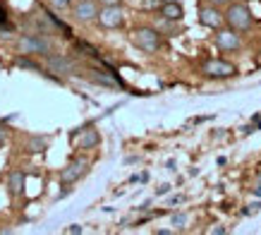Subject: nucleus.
I'll return each mask as SVG.
<instances>
[{"label": "nucleus", "instance_id": "22", "mask_svg": "<svg viewBox=\"0 0 261 235\" xmlns=\"http://www.w3.org/2000/svg\"><path fill=\"white\" fill-rule=\"evenodd\" d=\"M98 3H101V5H118L120 0H98Z\"/></svg>", "mask_w": 261, "mask_h": 235}, {"label": "nucleus", "instance_id": "6", "mask_svg": "<svg viewBox=\"0 0 261 235\" xmlns=\"http://www.w3.org/2000/svg\"><path fill=\"white\" fill-rule=\"evenodd\" d=\"M98 12H101V3L98 0H77L72 5V19L80 24H91L98 19Z\"/></svg>", "mask_w": 261, "mask_h": 235}, {"label": "nucleus", "instance_id": "21", "mask_svg": "<svg viewBox=\"0 0 261 235\" xmlns=\"http://www.w3.org/2000/svg\"><path fill=\"white\" fill-rule=\"evenodd\" d=\"M5 134H8V127L0 123V142H5Z\"/></svg>", "mask_w": 261, "mask_h": 235}, {"label": "nucleus", "instance_id": "17", "mask_svg": "<svg viewBox=\"0 0 261 235\" xmlns=\"http://www.w3.org/2000/svg\"><path fill=\"white\" fill-rule=\"evenodd\" d=\"M72 3H74V0H48V5L53 10H67Z\"/></svg>", "mask_w": 261, "mask_h": 235}, {"label": "nucleus", "instance_id": "19", "mask_svg": "<svg viewBox=\"0 0 261 235\" xmlns=\"http://www.w3.org/2000/svg\"><path fill=\"white\" fill-rule=\"evenodd\" d=\"M206 3H211V5H216V8H228L232 0H206Z\"/></svg>", "mask_w": 261, "mask_h": 235}, {"label": "nucleus", "instance_id": "18", "mask_svg": "<svg viewBox=\"0 0 261 235\" xmlns=\"http://www.w3.org/2000/svg\"><path fill=\"white\" fill-rule=\"evenodd\" d=\"M185 221H187V216H185V214H177V216H173V226L182 228L185 226Z\"/></svg>", "mask_w": 261, "mask_h": 235}, {"label": "nucleus", "instance_id": "23", "mask_svg": "<svg viewBox=\"0 0 261 235\" xmlns=\"http://www.w3.org/2000/svg\"><path fill=\"white\" fill-rule=\"evenodd\" d=\"M67 233H82V226H70L67 228Z\"/></svg>", "mask_w": 261, "mask_h": 235}, {"label": "nucleus", "instance_id": "2", "mask_svg": "<svg viewBox=\"0 0 261 235\" xmlns=\"http://www.w3.org/2000/svg\"><path fill=\"white\" fill-rule=\"evenodd\" d=\"M225 24L240 34L249 32L254 27V15H252V10H249V5L242 3V0H232L228 8H225Z\"/></svg>", "mask_w": 261, "mask_h": 235}, {"label": "nucleus", "instance_id": "1", "mask_svg": "<svg viewBox=\"0 0 261 235\" xmlns=\"http://www.w3.org/2000/svg\"><path fill=\"white\" fill-rule=\"evenodd\" d=\"M132 43H135L139 51L144 53H159L161 48H163V32H161L159 27H149V24H142V27H135L132 29Z\"/></svg>", "mask_w": 261, "mask_h": 235}, {"label": "nucleus", "instance_id": "16", "mask_svg": "<svg viewBox=\"0 0 261 235\" xmlns=\"http://www.w3.org/2000/svg\"><path fill=\"white\" fill-rule=\"evenodd\" d=\"M74 46H77V51H84V55H89V58H96V60H101L98 51H96L94 46H89L87 41H74Z\"/></svg>", "mask_w": 261, "mask_h": 235}, {"label": "nucleus", "instance_id": "15", "mask_svg": "<svg viewBox=\"0 0 261 235\" xmlns=\"http://www.w3.org/2000/svg\"><path fill=\"white\" fill-rule=\"evenodd\" d=\"M46 147H48L46 137H29V142H27V151H32V154H43Z\"/></svg>", "mask_w": 261, "mask_h": 235}, {"label": "nucleus", "instance_id": "3", "mask_svg": "<svg viewBox=\"0 0 261 235\" xmlns=\"http://www.w3.org/2000/svg\"><path fill=\"white\" fill-rule=\"evenodd\" d=\"M238 65L225 58H206L201 63V75L206 79H232L238 77Z\"/></svg>", "mask_w": 261, "mask_h": 235}, {"label": "nucleus", "instance_id": "13", "mask_svg": "<svg viewBox=\"0 0 261 235\" xmlns=\"http://www.w3.org/2000/svg\"><path fill=\"white\" fill-rule=\"evenodd\" d=\"M24 182H27L24 171H12V173H10V178H8V192H10V197H22Z\"/></svg>", "mask_w": 261, "mask_h": 235}, {"label": "nucleus", "instance_id": "5", "mask_svg": "<svg viewBox=\"0 0 261 235\" xmlns=\"http://www.w3.org/2000/svg\"><path fill=\"white\" fill-rule=\"evenodd\" d=\"M214 43L221 53H238L240 48H242V34L235 32V29H230L228 24H225L221 29H216Z\"/></svg>", "mask_w": 261, "mask_h": 235}, {"label": "nucleus", "instance_id": "14", "mask_svg": "<svg viewBox=\"0 0 261 235\" xmlns=\"http://www.w3.org/2000/svg\"><path fill=\"white\" fill-rule=\"evenodd\" d=\"M15 65H17V67H22V70L39 72V75H46V77H53V75H48V72L43 70V67H41V65L36 63V60H32L29 55H19V58H17V60H15ZM56 79H60V77H56Z\"/></svg>", "mask_w": 261, "mask_h": 235}, {"label": "nucleus", "instance_id": "20", "mask_svg": "<svg viewBox=\"0 0 261 235\" xmlns=\"http://www.w3.org/2000/svg\"><path fill=\"white\" fill-rule=\"evenodd\" d=\"M211 233H216V235H225L228 230H225L223 226H216V228H211Z\"/></svg>", "mask_w": 261, "mask_h": 235}, {"label": "nucleus", "instance_id": "12", "mask_svg": "<svg viewBox=\"0 0 261 235\" xmlns=\"http://www.w3.org/2000/svg\"><path fill=\"white\" fill-rule=\"evenodd\" d=\"M98 144H101V132L96 127H84L80 139H77V147L84 151H94V149H98Z\"/></svg>", "mask_w": 261, "mask_h": 235}, {"label": "nucleus", "instance_id": "24", "mask_svg": "<svg viewBox=\"0 0 261 235\" xmlns=\"http://www.w3.org/2000/svg\"><path fill=\"white\" fill-rule=\"evenodd\" d=\"M254 195H259V197H261V180L256 182V187H254Z\"/></svg>", "mask_w": 261, "mask_h": 235}, {"label": "nucleus", "instance_id": "11", "mask_svg": "<svg viewBox=\"0 0 261 235\" xmlns=\"http://www.w3.org/2000/svg\"><path fill=\"white\" fill-rule=\"evenodd\" d=\"M159 17H163V19H168V22H182L185 10H182L180 0H166V3H161Z\"/></svg>", "mask_w": 261, "mask_h": 235}, {"label": "nucleus", "instance_id": "10", "mask_svg": "<svg viewBox=\"0 0 261 235\" xmlns=\"http://www.w3.org/2000/svg\"><path fill=\"white\" fill-rule=\"evenodd\" d=\"M87 173H89V161L74 158V161H70V163L60 171V182H63V185H74V182H80Z\"/></svg>", "mask_w": 261, "mask_h": 235}, {"label": "nucleus", "instance_id": "8", "mask_svg": "<svg viewBox=\"0 0 261 235\" xmlns=\"http://www.w3.org/2000/svg\"><path fill=\"white\" fill-rule=\"evenodd\" d=\"M46 67L48 72H56V77H72V75H77V65L67 55L50 53L46 58Z\"/></svg>", "mask_w": 261, "mask_h": 235}, {"label": "nucleus", "instance_id": "7", "mask_svg": "<svg viewBox=\"0 0 261 235\" xmlns=\"http://www.w3.org/2000/svg\"><path fill=\"white\" fill-rule=\"evenodd\" d=\"M98 27L101 29H120L125 24V8L122 5H101V12H98Z\"/></svg>", "mask_w": 261, "mask_h": 235}, {"label": "nucleus", "instance_id": "9", "mask_svg": "<svg viewBox=\"0 0 261 235\" xmlns=\"http://www.w3.org/2000/svg\"><path fill=\"white\" fill-rule=\"evenodd\" d=\"M199 24H204L208 29H221L225 27V12H221V8H216L211 3L199 5Z\"/></svg>", "mask_w": 261, "mask_h": 235}, {"label": "nucleus", "instance_id": "4", "mask_svg": "<svg viewBox=\"0 0 261 235\" xmlns=\"http://www.w3.org/2000/svg\"><path fill=\"white\" fill-rule=\"evenodd\" d=\"M17 51L24 55H43V58H48V55L53 53V43H50V39H46L43 34H27V36H22V39L17 41Z\"/></svg>", "mask_w": 261, "mask_h": 235}]
</instances>
